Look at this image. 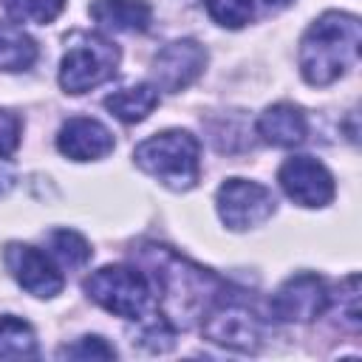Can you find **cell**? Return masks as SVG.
<instances>
[{"label":"cell","instance_id":"obj_1","mask_svg":"<svg viewBox=\"0 0 362 362\" xmlns=\"http://www.w3.org/2000/svg\"><path fill=\"white\" fill-rule=\"evenodd\" d=\"M133 260L144 269L156 303L161 308V320L170 322L173 331L195 325L209 311V305L226 291V283L221 277L173 252L170 246L139 243L133 249Z\"/></svg>","mask_w":362,"mask_h":362},{"label":"cell","instance_id":"obj_2","mask_svg":"<svg viewBox=\"0 0 362 362\" xmlns=\"http://www.w3.org/2000/svg\"><path fill=\"white\" fill-rule=\"evenodd\" d=\"M362 45L359 17L345 11L320 14L300 40V74L308 85H331L345 76L356 59Z\"/></svg>","mask_w":362,"mask_h":362},{"label":"cell","instance_id":"obj_3","mask_svg":"<svg viewBox=\"0 0 362 362\" xmlns=\"http://www.w3.org/2000/svg\"><path fill=\"white\" fill-rule=\"evenodd\" d=\"M133 161L167 189L187 192L201 175V144L189 130H164L136 144Z\"/></svg>","mask_w":362,"mask_h":362},{"label":"cell","instance_id":"obj_4","mask_svg":"<svg viewBox=\"0 0 362 362\" xmlns=\"http://www.w3.org/2000/svg\"><path fill=\"white\" fill-rule=\"evenodd\" d=\"M85 294L105 311L124 320H147L153 314V286L144 272L133 266H102L82 283Z\"/></svg>","mask_w":362,"mask_h":362},{"label":"cell","instance_id":"obj_5","mask_svg":"<svg viewBox=\"0 0 362 362\" xmlns=\"http://www.w3.org/2000/svg\"><path fill=\"white\" fill-rule=\"evenodd\" d=\"M119 48L102 34H74L59 62V85L65 93H85L116 76Z\"/></svg>","mask_w":362,"mask_h":362},{"label":"cell","instance_id":"obj_6","mask_svg":"<svg viewBox=\"0 0 362 362\" xmlns=\"http://www.w3.org/2000/svg\"><path fill=\"white\" fill-rule=\"evenodd\" d=\"M201 320H204L201 322L204 339L240 354H255L266 334L260 314L243 297L226 291L209 305V311Z\"/></svg>","mask_w":362,"mask_h":362},{"label":"cell","instance_id":"obj_7","mask_svg":"<svg viewBox=\"0 0 362 362\" xmlns=\"http://www.w3.org/2000/svg\"><path fill=\"white\" fill-rule=\"evenodd\" d=\"M218 215L232 232H243L266 223L274 215V195L257 181L226 178L215 195Z\"/></svg>","mask_w":362,"mask_h":362},{"label":"cell","instance_id":"obj_8","mask_svg":"<svg viewBox=\"0 0 362 362\" xmlns=\"http://www.w3.org/2000/svg\"><path fill=\"white\" fill-rule=\"evenodd\" d=\"M331 305V294L325 288V280L303 272L288 277L274 294H272V317L280 322H311L322 317V311Z\"/></svg>","mask_w":362,"mask_h":362},{"label":"cell","instance_id":"obj_9","mask_svg":"<svg viewBox=\"0 0 362 362\" xmlns=\"http://www.w3.org/2000/svg\"><path fill=\"white\" fill-rule=\"evenodd\" d=\"M277 181L294 204L311 206V209L331 204L334 192H337V184H334V175L328 173V167L311 156L286 158L283 167L277 170Z\"/></svg>","mask_w":362,"mask_h":362},{"label":"cell","instance_id":"obj_10","mask_svg":"<svg viewBox=\"0 0 362 362\" xmlns=\"http://www.w3.org/2000/svg\"><path fill=\"white\" fill-rule=\"evenodd\" d=\"M3 263L6 269L11 272V277L34 297L40 300H51L62 291L65 280H62V272L54 266L51 255H45L42 249L37 246H28V243H8L6 252H3Z\"/></svg>","mask_w":362,"mask_h":362},{"label":"cell","instance_id":"obj_11","mask_svg":"<svg viewBox=\"0 0 362 362\" xmlns=\"http://www.w3.org/2000/svg\"><path fill=\"white\" fill-rule=\"evenodd\" d=\"M206 65V51L195 40H173L153 57V79L156 88L167 93H178L189 88Z\"/></svg>","mask_w":362,"mask_h":362},{"label":"cell","instance_id":"obj_12","mask_svg":"<svg viewBox=\"0 0 362 362\" xmlns=\"http://www.w3.org/2000/svg\"><path fill=\"white\" fill-rule=\"evenodd\" d=\"M57 147L71 161H96L113 150V133L96 119L74 116L59 127Z\"/></svg>","mask_w":362,"mask_h":362},{"label":"cell","instance_id":"obj_13","mask_svg":"<svg viewBox=\"0 0 362 362\" xmlns=\"http://www.w3.org/2000/svg\"><path fill=\"white\" fill-rule=\"evenodd\" d=\"M257 136L272 147H297L308 136V119L297 105L277 102L260 113Z\"/></svg>","mask_w":362,"mask_h":362},{"label":"cell","instance_id":"obj_14","mask_svg":"<svg viewBox=\"0 0 362 362\" xmlns=\"http://www.w3.org/2000/svg\"><path fill=\"white\" fill-rule=\"evenodd\" d=\"M90 17L105 31H147L153 8L144 0H93Z\"/></svg>","mask_w":362,"mask_h":362},{"label":"cell","instance_id":"obj_15","mask_svg":"<svg viewBox=\"0 0 362 362\" xmlns=\"http://www.w3.org/2000/svg\"><path fill=\"white\" fill-rule=\"evenodd\" d=\"M105 107L124 124H136L144 122L156 107H158V88L150 82H139L122 90H113L110 96H105Z\"/></svg>","mask_w":362,"mask_h":362},{"label":"cell","instance_id":"obj_16","mask_svg":"<svg viewBox=\"0 0 362 362\" xmlns=\"http://www.w3.org/2000/svg\"><path fill=\"white\" fill-rule=\"evenodd\" d=\"M37 59V42L17 25L0 23V71H25Z\"/></svg>","mask_w":362,"mask_h":362},{"label":"cell","instance_id":"obj_17","mask_svg":"<svg viewBox=\"0 0 362 362\" xmlns=\"http://www.w3.org/2000/svg\"><path fill=\"white\" fill-rule=\"evenodd\" d=\"M31 356H37L34 328L14 314H3L0 317V359H31Z\"/></svg>","mask_w":362,"mask_h":362},{"label":"cell","instance_id":"obj_18","mask_svg":"<svg viewBox=\"0 0 362 362\" xmlns=\"http://www.w3.org/2000/svg\"><path fill=\"white\" fill-rule=\"evenodd\" d=\"M45 240H48V255L54 260H59L62 266H68V269L85 266L90 260V255H93L88 240L74 229H54V232H48Z\"/></svg>","mask_w":362,"mask_h":362},{"label":"cell","instance_id":"obj_19","mask_svg":"<svg viewBox=\"0 0 362 362\" xmlns=\"http://www.w3.org/2000/svg\"><path fill=\"white\" fill-rule=\"evenodd\" d=\"M0 3L8 11L11 20H17V23H37V25L54 23L62 14V8H65V0H0Z\"/></svg>","mask_w":362,"mask_h":362},{"label":"cell","instance_id":"obj_20","mask_svg":"<svg viewBox=\"0 0 362 362\" xmlns=\"http://www.w3.org/2000/svg\"><path fill=\"white\" fill-rule=\"evenodd\" d=\"M204 6L209 17L223 28H243L255 14L252 0H204Z\"/></svg>","mask_w":362,"mask_h":362},{"label":"cell","instance_id":"obj_21","mask_svg":"<svg viewBox=\"0 0 362 362\" xmlns=\"http://www.w3.org/2000/svg\"><path fill=\"white\" fill-rule=\"evenodd\" d=\"M59 359H113L116 348L107 345L102 337H79L76 342L57 351Z\"/></svg>","mask_w":362,"mask_h":362},{"label":"cell","instance_id":"obj_22","mask_svg":"<svg viewBox=\"0 0 362 362\" xmlns=\"http://www.w3.org/2000/svg\"><path fill=\"white\" fill-rule=\"evenodd\" d=\"M20 119L8 110H0V158H8L20 144Z\"/></svg>","mask_w":362,"mask_h":362},{"label":"cell","instance_id":"obj_23","mask_svg":"<svg viewBox=\"0 0 362 362\" xmlns=\"http://www.w3.org/2000/svg\"><path fill=\"white\" fill-rule=\"evenodd\" d=\"M266 3H269V6H288L291 0H266Z\"/></svg>","mask_w":362,"mask_h":362},{"label":"cell","instance_id":"obj_24","mask_svg":"<svg viewBox=\"0 0 362 362\" xmlns=\"http://www.w3.org/2000/svg\"><path fill=\"white\" fill-rule=\"evenodd\" d=\"M3 192H6V184H0V195H3Z\"/></svg>","mask_w":362,"mask_h":362}]
</instances>
